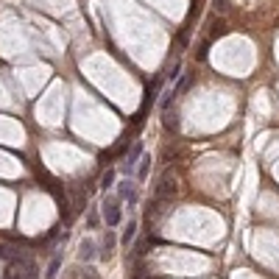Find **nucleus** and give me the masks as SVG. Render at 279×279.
<instances>
[{"mask_svg":"<svg viewBox=\"0 0 279 279\" xmlns=\"http://www.w3.org/2000/svg\"><path fill=\"white\" fill-rule=\"evenodd\" d=\"M173 196H176V179L165 176L156 184V201H170Z\"/></svg>","mask_w":279,"mask_h":279,"instance_id":"f257e3e1","label":"nucleus"},{"mask_svg":"<svg viewBox=\"0 0 279 279\" xmlns=\"http://www.w3.org/2000/svg\"><path fill=\"white\" fill-rule=\"evenodd\" d=\"M123 218L120 207H117V201H106L103 204V221H106V226H117Z\"/></svg>","mask_w":279,"mask_h":279,"instance_id":"f03ea898","label":"nucleus"},{"mask_svg":"<svg viewBox=\"0 0 279 279\" xmlns=\"http://www.w3.org/2000/svg\"><path fill=\"white\" fill-rule=\"evenodd\" d=\"M120 198H129V204H134V201H137V193H134L131 181H120Z\"/></svg>","mask_w":279,"mask_h":279,"instance_id":"7ed1b4c3","label":"nucleus"},{"mask_svg":"<svg viewBox=\"0 0 279 279\" xmlns=\"http://www.w3.org/2000/svg\"><path fill=\"white\" fill-rule=\"evenodd\" d=\"M148 165H151V156H148V154H140V167H137V179H145V176H148Z\"/></svg>","mask_w":279,"mask_h":279,"instance_id":"20e7f679","label":"nucleus"},{"mask_svg":"<svg viewBox=\"0 0 279 279\" xmlns=\"http://www.w3.org/2000/svg\"><path fill=\"white\" fill-rule=\"evenodd\" d=\"M59 268H62V257L56 254L53 260H50V265H48V274H45V279H56V274H59Z\"/></svg>","mask_w":279,"mask_h":279,"instance_id":"39448f33","label":"nucleus"},{"mask_svg":"<svg viewBox=\"0 0 279 279\" xmlns=\"http://www.w3.org/2000/svg\"><path fill=\"white\" fill-rule=\"evenodd\" d=\"M134 234H137V221H129V226H126V232H123V243L129 246L134 240Z\"/></svg>","mask_w":279,"mask_h":279,"instance_id":"423d86ee","label":"nucleus"},{"mask_svg":"<svg viewBox=\"0 0 279 279\" xmlns=\"http://www.w3.org/2000/svg\"><path fill=\"white\" fill-rule=\"evenodd\" d=\"M226 33V22H212V31H210V39H215V36H223Z\"/></svg>","mask_w":279,"mask_h":279,"instance_id":"0eeeda50","label":"nucleus"},{"mask_svg":"<svg viewBox=\"0 0 279 279\" xmlns=\"http://www.w3.org/2000/svg\"><path fill=\"white\" fill-rule=\"evenodd\" d=\"M92 248H95V243H92V240H84V243H81V260H92Z\"/></svg>","mask_w":279,"mask_h":279,"instance_id":"6e6552de","label":"nucleus"},{"mask_svg":"<svg viewBox=\"0 0 279 279\" xmlns=\"http://www.w3.org/2000/svg\"><path fill=\"white\" fill-rule=\"evenodd\" d=\"M112 248H115V234L106 232V240H103V257H109V254H112Z\"/></svg>","mask_w":279,"mask_h":279,"instance_id":"1a4fd4ad","label":"nucleus"},{"mask_svg":"<svg viewBox=\"0 0 279 279\" xmlns=\"http://www.w3.org/2000/svg\"><path fill=\"white\" fill-rule=\"evenodd\" d=\"M112 181H115V170H106V173H103V179H100V187H103V190L112 187Z\"/></svg>","mask_w":279,"mask_h":279,"instance_id":"9d476101","label":"nucleus"}]
</instances>
